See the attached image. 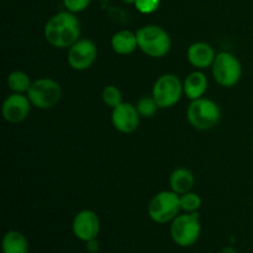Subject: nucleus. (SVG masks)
Here are the masks:
<instances>
[{
  "label": "nucleus",
  "instance_id": "nucleus-12",
  "mask_svg": "<svg viewBox=\"0 0 253 253\" xmlns=\"http://www.w3.org/2000/svg\"><path fill=\"white\" fill-rule=\"evenodd\" d=\"M31 101L25 94L12 93L2 103V116L10 124H20L29 116Z\"/></svg>",
  "mask_w": 253,
  "mask_h": 253
},
{
  "label": "nucleus",
  "instance_id": "nucleus-2",
  "mask_svg": "<svg viewBox=\"0 0 253 253\" xmlns=\"http://www.w3.org/2000/svg\"><path fill=\"white\" fill-rule=\"evenodd\" d=\"M138 48L152 58H162L169 52L172 41L162 27L157 25H147L136 31Z\"/></svg>",
  "mask_w": 253,
  "mask_h": 253
},
{
  "label": "nucleus",
  "instance_id": "nucleus-7",
  "mask_svg": "<svg viewBox=\"0 0 253 253\" xmlns=\"http://www.w3.org/2000/svg\"><path fill=\"white\" fill-rule=\"evenodd\" d=\"M214 79L225 88L236 85L242 77L241 62L230 52H219L211 66Z\"/></svg>",
  "mask_w": 253,
  "mask_h": 253
},
{
  "label": "nucleus",
  "instance_id": "nucleus-6",
  "mask_svg": "<svg viewBox=\"0 0 253 253\" xmlns=\"http://www.w3.org/2000/svg\"><path fill=\"white\" fill-rule=\"evenodd\" d=\"M202 231L199 214L185 212L178 215L170 225V236L175 245L180 247H189L198 241Z\"/></svg>",
  "mask_w": 253,
  "mask_h": 253
},
{
  "label": "nucleus",
  "instance_id": "nucleus-1",
  "mask_svg": "<svg viewBox=\"0 0 253 253\" xmlns=\"http://www.w3.org/2000/svg\"><path fill=\"white\" fill-rule=\"evenodd\" d=\"M81 36V24L71 11H61L48 19L44 25V39L56 48H69Z\"/></svg>",
  "mask_w": 253,
  "mask_h": 253
},
{
  "label": "nucleus",
  "instance_id": "nucleus-18",
  "mask_svg": "<svg viewBox=\"0 0 253 253\" xmlns=\"http://www.w3.org/2000/svg\"><path fill=\"white\" fill-rule=\"evenodd\" d=\"M7 86L12 93L25 94L29 91L30 86H31L32 82L30 79L29 74L25 73L22 71H14L9 74L7 77Z\"/></svg>",
  "mask_w": 253,
  "mask_h": 253
},
{
  "label": "nucleus",
  "instance_id": "nucleus-8",
  "mask_svg": "<svg viewBox=\"0 0 253 253\" xmlns=\"http://www.w3.org/2000/svg\"><path fill=\"white\" fill-rule=\"evenodd\" d=\"M183 94H184L183 83L175 74H163L153 84L152 96L157 101L160 109L174 106L180 100Z\"/></svg>",
  "mask_w": 253,
  "mask_h": 253
},
{
  "label": "nucleus",
  "instance_id": "nucleus-23",
  "mask_svg": "<svg viewBox=\"0 0 253 253\" xmlns=\"http://www.w3.org/2000/svg\"><path fill=\"white\" fill-rule=\"evenodd\" d=\"M90 1L91 0H63L64 6L67 7L68 11L73 12V14L85 10L90 4Z\"/></svg>",
  "mask_w": 253,
  "mask_h": 253
},
{
  "label": "nucleus",
  "instance_id": "nucleus-20",
  "mask_svg": "<svg viewBox=\"0 0 253 253\" xmlns=\"http://www.w3.org/2000/svg\"><path fill=\"white\" fill-rule=\"evenodd\" d=\"M180 209L184 212H197L202 207V198L192 190L179 195Z\"/></svg>",
  "mask_w": 253,
  "mask_h": 253
},
{
  "label": "nucleus",
  "instance_id": "nucleus-4",
  "mask_svg": "<svg viewBox=\"0 0 253 253\" xmlns=\"http://www.w3.org/2000/svg\"><path fill=\"white\" fill-rule=\"evenodd\" d=\"M179 194L173 190H163L157 193L148 204V215L157 224H167L173 221L180 211Z\"/></svg>",
  "mask_w": 253,
  "mask_h": 253
},
{
  "label": "nucleus",
  "instance_id": "nucleus-17",
  "mask_svg": "<svg viewBox=\"0 0 253 253\" xmlns=\"http://www.w3.org/2000/svg\"><path fill=\"white\" fill-rule=\"evenodd\" d=\"M2 253H29V242L19 231L6 232L2 237Z\"/></svg>",
  "mask_w": 253,
  "mask_h": 253
},
{
  "label": "nucleus",
  "instance_id": "nucleus-19",
  "mask_svg": "<svg viewBox=\"0 0 253 253\" xmlns=\"http://www.w3.org/2000/svg\"><path fill=\"white\" fill-rule=\"evenodd\" d=\"M136 109H137L138 114H140L141 118H153L157 113V110L160 109L157 101L155 100L152 95L151 96H142L141 99H138V101L136 103Z\"/></svg>",
  "mask_w": 253,
  "mask_h": 253
},
{
  "label": "nucleus",
  "instance_id": "nucleus-15",
  "mask_svg": "<svg viewBox=\"0 0 253 253\" xmlns=\"http://www.w3.org/2000/svg\"><path fill=\"white\" fill-rule=\"evenodd\" d=\"M111 47L115 53L121 54V56L133 53L138 48L136 32L128 31V30H120L115 32L111 37Z\"/></svg>",
  "mask_w": 253,
  "mask_h": 253
},
{
  "label": "nucleus",
  "instance_id": "nucleus-22",
  "mask_svg": "<svg viewBox=\"0 0 253 253\" xmlns=\"http://www.w3.org/2000/svg\"><path fill=\"white\" fill-rule=\"evenodd\" d=\"M133 5L141 14H152L158 10L161 0H136Z\"/></svg>",
  "mask_w": 253,
  "mask_h": 253
},
{
  "label": "nucleus",
  "instance_id": "nucleus-11",
  "mask_svg": "<svg viewBox=\"0 0 253 253\" xmlns=\"http://www.w3.org/2000/svg\"><path fill=\"white\" fill-rule=\"evenodd\" d=\"M140 114L136 105L130 103H123L113 109L111 123L113 126L121 133H132L140 125Z\"/></svg>",
  "mask_w": 253,
  "mask_h": 253
},
{
  "label": "nucleus",
  "instance_id": "nucleus-21",
  "mask_svg": "<svg viewBox=\"0 0 253 253\" xmlns=\"http://www.w3.org/2000/svg\"><path fill=\"white\" fill-rule=\"evenodd\" d=\"M101 99L108 108L114 109L123 103V94L115 85H106L101 93Z\"/></svg>",
  "mask_w": 253,
  "mask_h": 253
},
{
  "label": "nucleus",
  "instance_id": "nucleus-13",
  "mask_svg": "<svg viewBox=\"0 0 253 253\" xmlns=\"http://www.w3.org/2000/svg\"><path fill=\"white\" fill-rule=\"evenodd\" d=\"M215 57H216V53H215L214 48L207 42H195V43L190 44L188 48V62L199 71L211 67L215 61Z\"/></svg>",
  "mask_w": 253,
  "mask_h": 253
},
{
  "label": "nucleus",
  "instance_id": "nucleus-10",
  "mask_svg": "<svg viewBox=\"0 0 253 253\" xmlns=\"http://www.w3.org/2000/svg\"><path fill=\"white\" fill-rule=\"evenodd\" d=\"M72 230L77 239L88 242L98 237L100 231V220L93 210H82L74 216Z\"/></svg>",
  "mask_w": 253,
  "mask_h": 253
},
{
  "label": "nucleus",
  "instance_id": "nucleus-3",
  "mask_svg": "<svg viewBox=\"0 0 253 253\" xmlns=\"http://www.w3.org/2000/svg\"><path fill=\"white\" fill-rule=\"evenodd\" d=\"M187 118L190 125L198 130H209L219 124L221 110L214 100L199 98L192 100L187 110Z\"/></svg>",
  "mask_w": 253,
  "mask_h": 253
},
{
  "label": "nucleus",
  "instance_id": "nucleus-16",
  "mask_svg": "<svg viewBox=\"0 0 253 253\" xmlns=\"http://www.w3.org/2000/svg\"><path fill=\"white\" fill-rule=\"evenodd\" d=\"M194 174L187 168H177L173 170L169 177L170 190L179 195L190 192L194 187Z\"/></svg>",
  "mask_w": 253,
  "mask_h": 253
},
{
  "label": "nucleus",
  "instance_id": "nucleus-24",
  "mask_svg": "<svg viewBox=\"0 0 253 253\" xmlns=\"http://www.w3.org/2000/svg\"><path fill=\"white\" fill-rule=\"evenodd\" d=\"M85 245H86V250H88V251L90 252V253L98 252V250H99V244H98V241H96V239L90 240V241L85 242Z\"/></svg>",
  "mask_w": 253,
  "mask_h": 253
},
{
  "label": "nucleus",
  "instance_id": "nucleus-5",
  "mask_svg": "<svg viewBox=\"0 0 253 253\" xmlns=\"http://www.w3.org/2000/svg\"><path fill=\"white\" fill-rule=\"evenodd\" d=\"M32 106L37 109H51L62 99V86L52 78H40L32 82L26 93Z\"/></svg>",
  "mask_w": 253,
  "mask_h": 253
},
{
  "label": "nucleus",
  "instance_id": "nucleus-25",
  "mask_svg": "<svg viewBox=\"0 0 253 253\" xmlns=\"http://www.w3.org/2000/svg\"><path fill=\"white\" fill-rule=\"evenodd\" d=\"M125 2H127V4H135L136 0H124Z\"/></svg>",
  "mask_w": 253,
  "mask_h": 253
},
{
  "label": "nucleus",
  "instance_id": "nucleus-14",
  "mask_svg": "<svg viewBox=\"0 0 253 253\" xmlns=\"http://www.w3.org/2000/svg\"><path fill=\"white\" fill-rule=\"evenodd\" d=\"M208 82L207 76L199 69L195 72H192L189 76L183 82V88H184V94L189 100H195L204 96V94L208 90Z\"/></svg>",
  "mask_w": 253,
  "mask_h": 253
},
{
  "label": "nucleus",
  "instance_id": "nucleus-9",
  "mask_svg": "<svg viewBox=\"0 0 253 253\" xmlns=\"http://www.w3.org/2000/svg\"><path fill=\"white\" fill-rule=\"evenodd\" d=\"M98 57V48L91 40L79 39L73 46L69 47L68 64L74 71L89 69Z\"/></svg>",
  "mask_w": 253,
  "mask_h": 253
}]
</instances>
